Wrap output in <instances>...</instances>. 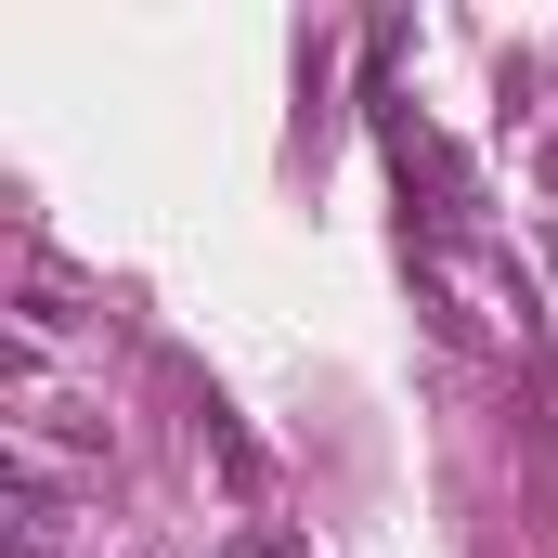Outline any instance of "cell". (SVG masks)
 <instances>
[{"mask_svg":"<svg viewBox=\"0 0 558 558\" xmlns=\"http://www.w3.org/2000/svg\"><path fill=\"white\" fill-rule=\"evenodd\" d=\"M221 558H299V533H274V520H247V533H234Z\"/></svg>","mask_w":558,"mask_h":558,"instance_id":"obj_1","label":"cell"}]
</instances>
